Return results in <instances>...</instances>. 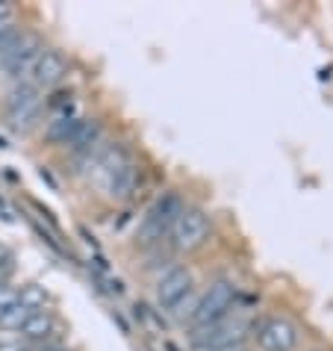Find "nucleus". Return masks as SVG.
Wrapping results in <instances>:
<instances>
[{
	"label": "nucleus",
	"mask_w": 333,
	"mask_h": 351,
	"mask_svg": "<svg viewBox=\"0 0 333 351\" xmlns=\"http://www.w3.org/2000/svg\"><path fill=\"white\" fill-rule=\"evenodd\" d=\"M95 169L97 186H101L110 198L124 201L130 198L136 189V162L121 145H103L95 154H86Z\"/></svg>",
	"instance_id": "nucleus-1"
},
{
	"label": "nucleus",
	"mask_w": 333,
	"mask_h": 351,
	"mask_svg": "<svg viewBox=\"0 0 333 351\" xmlns=\"http://www.w3.org/2000/svg\"><path fill=\"white\" fill-rule=\"evenodd\" d=\"M233 298H236V284H233V280H215L198 298V304L189 310V322L201 330L210 325H219V322L227 319Z\"/></svg>",
	"instance_id": "nucleus-2"
},
{
	"label": "nucleus",
	"mask_w": 333,
	"mask_h": 351,
	"mask_svg": "<svg viewBox=\"0 0 333 351\" xmlns=\"http://www.w3.org/2000/svg\"><path fill=\"white\" fill-rule=\"evenodd\" d=\"M169 237H171V245L177 251L201 248L204 242H207V237H210V216L201 207H183L180 216L174 219V224H171Z\"/></svg>",
	"instance_id": "nucleus-3"
},
{
	"label": "nucleus",
	"mask_w": 333,
	"mask_h": 351,
	"mask_svg": "<svg viewBox=\"0 0 333 351\" xmlns=\"http://www.w3.org/2000/svg\"><path fill=\"white\" fill-rule=\"evenodd\" d=\"M6 115L12 128L27 130L42 119V92L30 83H18L6 97Z\"/></svg>",
	"instance_id": "nucleus-4"
},
{
	"label": "nucleus",
	"mask_w": 333,
	"mask_h": 351,
	"mask_svg": "<svg viewBox=\"0 0 333 351\" xmlns=\"http://www.w3.org/2000/svg\"><path fill=\"white\" fill-rule=\"evenodd\" d=\"M180 210H183V204H180L177 195L174 192L162 195V198L148 210V216L142 219V228H139L142 239L145 242H160L165 233L171 230V224H174V219L180 216Z\"/></svg>",
	"instance_id": "nucleus-5"
},
{
	"label": "nucleus",
	"mask_w": 333,
	"mask_h": 351,
	"mask_svg": "<svg viewBox=\"0 0 333 351\" xmlns=\"http://www.w3.org/2000/svg\"><path fill=\"white\" fill-rule=\"evenodd\" d=\"M192 271L186 266H174L171 271L156 280V304L162 310H177L183 304V298L192 292Z\"/></svg>",
	"instance_id": "nucleus-6"
},
{
	"label": "nucleus",
	"mask_w": 333,
	"mask_h": 351,
	"mask_svg": "<svg viewBox=\"0 0 333 351\" xmlns=\"http://www.w3.org/2000/svg\"><path fill=\"white\" fill-rule=\"evenodd\" d=\"M68 74V62L60 51H53V47H42V53L36 56V62L30 68V86H36L38 92L42 89H53V86H60Z\"/></svg>",
	"instance_id": "nucleus-7"
},
{
	"label": "nucleus",
	"mask_w": 333,
	"mask_h": 351,
	"mask_svg": "<svg viewBox=\"0 0 333 351\" xmlns=\"http://www.w3.org/2000/svg\"><path fill=\"white\" fill-rule=\"evenodd\" d=\"M257 343L262 351H292L298 346V328L283 316H271L266 322H260Z\"/></svg>",
	"instance_id": "nucleus-8"
},
{
	"label": "nucleus",
	"mask_w": 333,
	"mask_h": 351,
	"mask_svg": "<svg viewBox=\"0 0 333 351\" xmlns=\"http://www.w3.org/2000/svg\"><path fill=\"white\" fill-rule=\"evenodd\" d=\"M38 53H42L38 42H33V38H18L15 47H9V51L0 56V65H3L9 74L24 77V74H30V68H33Z\"/></svg>",
	"instance_id": "nucleus-9"
},
{
	"label": "nucleus",
	"mask_w": 333,
	"mask_h": 351,
	"mask_svg": "<svg viewBox=\"0 0 333 351\" xmlns=\"http://www.w3.org/2000/svg\"><path fill=\"white\" fill-rule=\"evenodd\" d=\"M56 334V316L51 313V310H36V313H30V319L21 325V330H18V337L24 339L27 346L30 343H47Z\"/></svg>",
	"instance_id": "nucleus-10"
},
{
	"label": "nucleus",
	"mask_w": 333,
	"mask_h": 351,
	"mask_svg": "<svg viewBox=\"0 0 333 351\" xmlns=\"http://www.w3.org/2000/svg\"><path fill=\"white\" fill-rule=\"evenodd\" d=\"M15 301H18V289L9 287L6 280H0V313H6V310L15 304Z\"/></svg>",
	"instance_id": "nucleus-11"
},
{
	"label": "nucleus",
	"mask_w": 333,
	"mask_h": 351,
	"mask_svg": "<svg viewBox=\"0 0 333 351\" xmlns=\"http://www.w3.org/2000/svg\"><path fill=\"white\" fill-rule=\"evenodd\" d=\"M18 38H21V36H18V30H12L9 24H0V56H3L9 47H15Z\"/></svg>",
	"instance_id": "nucleus-12"
},
{
	"label": "nucleus",
	"mask_w": 333,
	"mask_h": 351,
	"mask_svg": "<svg viewBox=\"0 0 333 351\" xmlns=\"http://www.w3.org/2000/svg\"><path fill=\"white\" fill-rule=\"evenodd\" d=\"M0 351H30V346L21 337H6V339H0Z\"/></svg>",
	"instance_id": "nucleus-13"
},
{
	"label": "nucleus",
	"mask_w": 333,
	"mask_h": 351,
	"mask_svg": "<svg viewBox=\"0 0 333 351\" xmlns=\"http://www.w3.org/2000/svg\"><path fill=\"white\" fill-rule=\"evenodd\" d=\"M9 18H12V9H9V6H0V24H6Z\"/></svg>",
	"instance_id": "nucleus-14"
},
{
	"label": "nucleus",
	"mask_w": 333,
	"mask_h": 351,
	"mask_svg": "<svg viewBox=\"0 0 333 351\" xmlns=\"http://www.w3.org/2000/svg\"><path fill=\"white\" fill-rule=\"evenodd\" d=\"M38 351H68V348H62V346H42Z\"/></svg>",
	"instance_id": "nucleus-15"
}]
</instances>
